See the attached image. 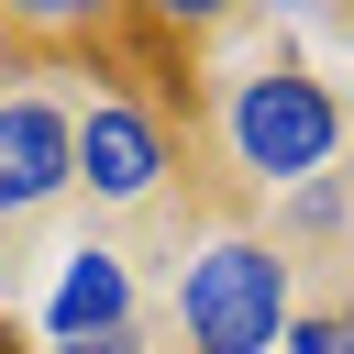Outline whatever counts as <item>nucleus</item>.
<instances>
[{"mask_svg":"<svg viewBox=\"0 0 354 354\" xmlns=\"http://www.w3.org/2000/svg\"><path fill=\"white\" fill-rule=\"evenodd\" d=\"M188 332H199V354H266L277 343V254L210 243L188 266Z\"/></svg>","mask_w":354,"mask_h":354,"instance_id":"1","label":"nucleus"},{"mask_svg":"<svg viewBox=\"0 0 354 354\" xmlns=\"http://www.w3.org/2000/svg\"><path fill=\"white\" fill-rule=\"evenodd\" d=\"M232 144H243V166H266V177H310V166L343 144V111H332L310 77H243Z\"/></svg>","mask_w":354,"mask_h":354,"instance_id":"2","label":"nucleus"},{"mask_svg":"<svg viewBox=\"0 0 354 354\" xmlns=\"http://www.w3.org/2000/svg\"><path fill=\"white\" fill-rule=\"evenodd\" d=\"M77 177V144H66V122L44 111V100H11L0 111V210H33V199H55Z\"/></svg>","mask_w":354,"mask_h":354,"instance_id":"3","label":"nucleus"},{"mask_svg":"<svg viewBox=\"0 0 354 354\" xmlns=\"http://www.w3.org/2000/svg\"><path fill=\"white\" fill-rule=\"evenodd\" d=\"M66 144H77V177H88L100 199H144V188H155V166H166V155H155V122H144V111H122V100H100V111H88V133H66Z\"/></svg>","mask_w":354,"mask_h":354,"instance_id":"4","label":"nucleus"},{"mask_svg":"<svg viewBox=\"0 0 354 354\" xmlns=\"http://www.w3.org/2000/svg\"><path fill=\"white\" fill-rule=\"evenodd\" d=\"M111 321H122V266L111 254H77L55 277V343H100Z\"/></svg>","mask_w":354,"mask_h":354,"instance_id":"5","label":"nucleus"},{"mask_svg":"<svg viewBox=\"0 0 354 354\" xmlns=\"http://www.w3.org/2000/svg\"><path fill=\"white\" fill-rule=\"evenodd\" d=\"M299 354H343V332L332 321H299Z\"/></svg>","mask_w":354,"mask_h":354,"instance_id":"6","label":"nucleus"},{"mask_svg":"<svg viewBox=\"0 0 354 354\" xmlns=\"http://www.w3.org/2000/svg\"><path fill=\"white\" fill-rule=\"evenodd\" d=\"M55 354H122V343H111V332H100V343H55Z\"/></svg>","mask_w":354,"mask_h":354,"instance_id":"7","label":"nucleus"},{"mask_svg":"<svg viewBox=\"0 0 354 354\" xmlns=\"http://www.w3.org/2000/svg\"><path fill=\"white\" fill-rule=\"evenodd\" d=\"M343 354H354V321H343Z\"/></svg>","mask_w":354,"mask_h":354,"instance_id":"8","label":"nucleus"}]
</instances>
